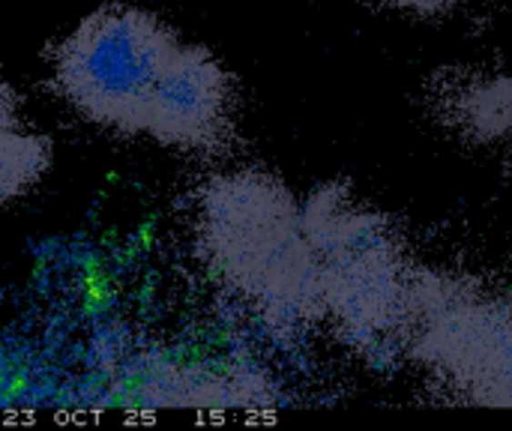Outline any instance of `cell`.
I'll return each mask as SVG.
<instances>
[{
  "label": "cell",
  "instance_id": "6da1fadb",
  "mask_svg": "<svg viewBox=\"0 0 512 431\" xmlns=\"http://www.w3.org/2000/svg\"><path fill=\"white\" fill-rule=\"evenodd\" d=\"M198 234L222 282L282 324L321 317L317 264L303 201L264 171L213 177L201 195Z\"/></svg>",
  "mask_w": 512,
  "mask_h": 431
},
{
  "label": "cell",
  "instance_id": "7a4b0ae2",
  "mask_svg": "<svg viewBox=\"0 0 512 431\" xmlns=\"http://www.w3.org/2000/svg\"><path fill=\"white\" fill-rule=\"evenodd\" d=\"M317 264L321 317L368 359L402 356L417 264L393 222L345 186H321L303 201Z\"/></svg>",
  "mask_w": 512,
  "mask_h": 431
},
{
  "label": "cell",
  "instance_id": "3957f363",
  "mask_svg": "<svg viewBox=\"0 0 512 431\" xmlns=\"http://www.w3.org/2000/svg\"><path fill=\"white\" fill-rule=\"evenodd\" d=\"M402 359L447 402L512 407V287L417 266Z\"/></svg>",
  "mask_w": 512,
  "mask_h": 431
},
{
  "label": "cell",
  "instance_id": "277c9868",
  "mask_svg": "<svg viewBox=\"0 0 512 431\" xmlns=\"http://www.w3.org/2000/svg\"><path fill=\"white\" fill-rule=\"evenodd\" d=\"M177 48V34L147 9L105 4L55 48L51 87L85 120L141 135L147 96Z\"/></svg>",
  "mask_w": 512,
  "mask_h": 431
},
{
  "label": "cell",
  "instance_id": "5b68a950",
  "mask_svg": "<svg viewBox=\"0 0 512 431\" xmlns=\"http://www.w3.org/2000/svg\"><path fill=\"white\" fill-rule=\"evenodd\" d=\"M237 81L222 60L204 45L174 51L153 85L141 135L177 150L216 153L237 132Z\"/></svg>",
  "mask_w": 512,
  "mask_h": 431
},
{
  "label": "cell",
  "instance_id": "8992f818",
  "mask_svg": "<svg viewBox=\"0 0 512 431\" xmlns=\"http://www.w3.org/2000/svg\"><path fill=\"white\" fill-rule=\"evenodd\" d=\"M444 129L470 147H509L512 144V66L465 69L444 78L432 96Z\"/></svg>",
  "mask_w": 512,
  "mask_h": 431
},
{
  "label": "cell",
  "instance_id": "52a82bcc",
  "mask_svg": "<svg viewBox=\"0 0 512 431\" xmlns=\"http://www.w3.org/2000/svg\"><path fill=\"white\" fill-rule=\"evenodd\" d=\"M51 165V141L25 123L15 94L0 81V204L43 180Z\"/></svg>",
  "mask_w": 512,
  "mask_h": 431
},
{
  "label": "cell",
  "instance_id": "ba28073f",
  "mask_svg": "<svg viewBox=\"0 0 512 431\" xmlns=\"http://www.w3.org/2000/svg\"><path fill=\"white\" fill-rule=\"evenodd\" d=\"M507 150H509V153H512V144H509V147H507Z\"/></svg>",
  "mask_w": 512,
  "mask_h": 431
}]
</instances>
